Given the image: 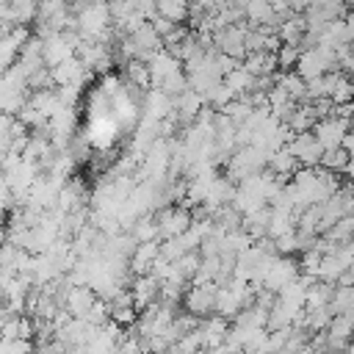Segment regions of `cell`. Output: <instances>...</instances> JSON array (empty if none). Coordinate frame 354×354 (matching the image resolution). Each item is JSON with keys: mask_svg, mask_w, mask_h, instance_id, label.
<instances>
[{"mask_svg": "<svg viewBox=\"0 0 354 354\" xmlns=\"http://www.w3.org/2000/svg\"><path fill=\"white\" fill-rule=\"evenodd\" d=\"M329 69H337V53L326 44H310L299 53V61H296V75L310 80V77H321L326 75Z\"/></svg>", "mask_w": 354, "mask_h": 354, "instance_id": "1", "label": "cell"}, {"mask_svg": "<svg viewBox=\"0 0 354 354\" xmlns=\"http://www.w3.org/2000/svg\"><path fill=\"white\" fill-rule=\"evenodd\" d=\"M266 160H268V155H266L263 149L252 147V144L235 147V152L227 158V177H230L232 183H241V180H246V177H252V174H257V171H263V169H266Z\"/></svg>", "mask_w": 354, "mask_h": 354, "instance_id": "2", "label": "cell"}, {"mask_svg": "<svg viewBox=\"0 0 354 354\" xmlns=\"http://www.w3.org/2000/svg\"><path fill=\"white\" fill-rule=\"evenodd\" d=\"M155 221H158V238H160V241H169V238L183 235V232L191 227L194 216H191V210L183 207V205H166V207L155 210Z\"/></svg>", "mask_w": 354, "mask_h": 354, "instance_id": "3", "label": "cell"}, {"mask_svg": "<svg viewBox=\"0 0 354 354\" xmlns=\"http://www.w3.org/2000/svg\"><path fill=\"white\" fill-rule=\"evenodd\" d=\"M210 41H213V47L218 53H224V55H230L235 61H241L246 55V28L238 25V22L224 25V28H216L210 33Z\"/></svg>", "mask_w": 354, "mask_h": 354, "instance_id": "4", "label": "cell"}, {"mask_svg": "<svg viewBox=\"0 0 354 354\" xmlns=\"http://www.w3.org/2000/svg\"><path fill=\"white\" fill-rule=\"evenodd\" d=\"M216 282H194L185 293H183V304L185 313H191L194 318H207L216 310Z\"/></svg>", "mask_w": 354, "mask_h": 354, "instance_id": "5", "label": "cell"}, {"mask_svg": "<svg viewBox=\"0 0 354 354\" xmlns=\"http://www.w3.org/2000/svg\"><path fill=\"white\" fill-rule=\"evenodd\" d=\"M348 130H351V119H346V116H337V113L321 116V119L313 124V136L321 141V147H324V149L340 147Z\"/></svg>", "mask_w": 354, "mask_h": 354, "instance_id": "6", "label": "cell"}, {"mask_svg": "<svg viewBox=\"0 0 354 354\" xmlns=\"http://www.w3.org/2000/svg\"><path fill=\"white\" fill-rule=\"evenodd\" d=\"M285 147H288V152L299 160V166L313 169V166H318V163H321L324 147H321V141H318L310 130H304V133H293V136H290V141H288Z\"/></svg>", "mask_w": 354, "mask_h": 354, "instance_id": "7", "label": "cell"}, {"mask_svg": "<svg viewBox=\"0 0 354 354\" xmlns=\"http://www.w3.org/2000/svg\"><path fill=\"white\" fill-rule=\"evenodd\" d=\"M86 69H83V64L72 55V58H66V61H61L58 66H50V77H53V86H83V80H86Z\"/></svg>", "mask_w": 354, "mask_h": 354, "instance_id": "8", "label": "cell"}, {"mask_svg": "<svg viewBox=\"0 0 354 354\" xmlns=\"http://www.w3.org/2000/svg\"><path fill=\"white\" fill-rule=\"evenodd\" d=\"M241 66H243L249 75H254V77H271V75H274V69H277V55H274L271 50L246 53Z\"/></svg>", "mask_w": 354, "mask_h": 354, "instance_id": "9", "label": "cell"}, {"mask_svg": "<svg viewBox=\"0 0 354 354\" xmlns=\"http://www.w3.org/2000/svg\"><path fill=\"white\" fill-rule=\"evenodd\" d=\"M266 169H268L271 174H277L279 180H285V177H293V174H296L299 160H296V158L288 152V147H279V149H274V152L268 155Z\"/></svg>", "mask_w": 354, "mask_h": 354, "instance_id": "10", "label": "cell"}, {"mask_svg": "<svg viewBox=\"0 0 354 354\" xmlns=\"http://www.w3.org/2000/svg\"><path fill=\"white\" fill-rule=\"evenodd\" d=\"M227 318L221 315H207L199 321V332H202V340H205V348H213V346H221L224 337H227Z\"/></svg>", "mask_w": 354, "mask_h": 354, "instance_id": "11", "label": "cell"}, {"mask_svg": "<svg viewBox=\"0 0 354 354\" xmlns=\"http://www.w3.org/2000/svg\"><path fill=\"white\" fill-rule=\"evenodd\" d=\"M155 17L180 25L191 17V0H155Z\"/></svg>", "mask_w": 354, "mask_h": 354, "instance_id": "12", "label": "cell"}, {"mask_svg": "<svg viewBox=\"0 0 354 354\" xmlns=\"http://www.w3.org/2000/svg\"><path fill=\"white\" fill-rule=\"evenodd\" d=\"M124 77H127V88H149L147 61H138V58L124 61Z\"/></svg>", "mask_w": 354, "mask_h": 354, "instance_id": "13", "label": "cell"}, {"mask_svg": "<svg viewBox=\"0 0 354 354\" xmlns=\"http://www.w3.org/2000/svg\"><path fill=\"white\" fill-rule=\"evenodd\" d=\"M346 163H348V152L343 149V147H332V149H324V155H321V169H326V171H343L346 169Z\"/></svg>", "mask_w": 354, "mask_h": 354, "instance_id": "14", "label": "cell"}, {"mask_svg": "<svg viewBox=\"0 0 354 354\" xmlns=\"http://www.w3.org/2000/svg\"><path fill=\"white\" fill-rule=\"evenodd\" d=\"M299 53H301V47H299V44H279V47L274 50V55H277V66L288 72V66H296Z\"/></svg>", "mask_w": 354, "mask_h": 354, "instance_id": "15", "label": "cell"}, {"mask_svg": "<svg viewBox=\"0 0 354 354\" xmlns=\"http://www.w3.org/2000/svg\"><path fill=\"white\" fill-rule=\"evenodd\" d=\"M346 152H348V158H354V130H348L346 133V138H343V144H340Z\"/></svg>", "mask_w": 354, "mask_h": 354, "instance_id": "16", "label": "cell"}, {"mask_svg": "<svg viewBox=\"0 0 354 354\" xmlns=\"http://www.w3.org/2000/svg\"><path fill=\"white\" fill-rule=\"evenodd\" d=\"M346 174H348V180L354 183V158H348V163H346V169H343Z\"/></svg>", "mask_w": 354, "mask_h": 354, "instance_id": "17", "label": "cell"}, {"mask_svg": "<svg viewBox=\"0 0 354 354\" xmlns=\"http://www.w3.org/2000/svg\"><path fill=\"white\" fill-rule=\"evenodd\" d=\"M194 354H207V348H202V351H194Z\"/></svg>", "mask_w": 354, "mask_h": 354, "instance_id": "18", "label": "cell"}, {"mask_svg": "<svg viewBox=\"0 0 354 354\" xmlns=\"http://www.w3.org/2000/svg\"><path fill=\"white\" fill-rule=\"evenodd\" d=\"M100 3H111V0H100Z\"/></svg>", "mask_w": 354, "mask_h": 354, "instance_id": "19", "label": "cell"}, {"mask_svg": "<svg viewBox=\"0 0 354 354\" xmlns=\"http://www.w3.org/2000/svg\"><path fill=\"white\" fill-rule=\"evenodd\" d=\"M351 124H354V119H351Z\"/></svg>", "mask_w": 354, "mask_h": 354, "instance_id": "20", "label": "cell"}]
</instances>
